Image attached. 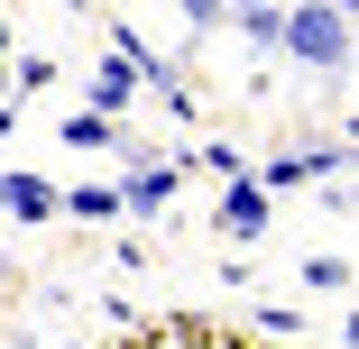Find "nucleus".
Returning a JSON list of instances; mask_svg holds the SVG:
<instances>
[{
  "mask_svg": "<svg viewBox=\"0 0 359 349\" xmlns=\"http://www.w3.org/2000/svg\"><path fill=\"white\" fill-rule=\"evenodd\" d=\"M276 46L295 64H313V74H341V64H350V10H341V0H304V10H285Z\"/></svg>",
  "mask_w": 359,
  "mask_h": 349,
  "instance_id": "nucleus-1",
  "label": "nucleus"
},
{
  "mask_svg": "<svg viewBox=\"0 0 359 349\" xmlns=\"http://www.w3.org/2000/svg\"><path fill=\"white\" fill-rule=\"evenodd\" d=\"M120 349H258V340H240V331H212V322H184V313H166V322H138Z\"/></svg>",
  "mask_w": 359,
  "mask_h": 349,
  "instance_id": "nucleus-2",
  "label": "nucleus"
},
{
  "mask_svg": "<svg viewBox=\"0 0 359 349\" xmlns=\"http://www.w3.org/2000/svg\"><path fill=\"white\" fill-rule=\"evenodd\" d=\"M267 202H276V193L240 175V184L222 193V230H231V239H258V230H267Z\"/></svg>",
  "mask_w": 359,
  "mask_h": 349,
  "instance_id": "nucleus-3",
  "label": "nucleus"
},
{
  "mask_svg": "<svg viewBox=\"0 0 359 349\" xmlns=\"http://www.w3.org/2000/svg\"><path fill=\"white\" fill-rule=\"evenodd\" d=\"M166 193H175V175H166V166H138V175H129V193H120V212H129V221H148V212H166Z\"/></svg>",
  "mask_w": 359,
  "mask_h": 349,
  "instance_id": "nucleus-4",
  "label": "nucleus"
},
{
  "mask_svg": "<svg viewBox=\"0 0 359 349\" xmlns=\"http://www.w3.org/2000/svg\"><path fill=\"white\" fill-rule=\"evenodd\" d=\"M0 202H10L19 221H46V212H55V193H46L37 175H0Z\"/></svg>",
  "mask_w": 359,
  "mask_h": 349,
  "instance_id": "nucleus-5",
  "label": "nucleus"
},
{
  "mask_svg": "<svg viewBox=\"0 0 359 349\" xmlns=\"http://www.w3.org/2000/svg\"><path fill=\"white\" fill-rule=\"evenodd\" d=\"M129 92H138V74H129V55H111L102 74H93V111H120Z\"/></svg>",
  "mask_w": 359,
  "mask_h": 349,
  "instance_id": "nucleus-6",
  "label": "nucleus"
},
{
  "mask_svg": "<svg viewBox=\"0 0 359 349\" xmlns=\"http://www.w3.org/2000/svg\"><path fill=\"white\" fill-rule=\"evenodd\" d=\"M240 37L249 46H276L285 37V10H276V0H267V10H240Z\"/></svg>",
  "mask_w": 359,
  "mask_h": 349,
  "instance_id": "nucleus-7",
  "label": "nucleus"
},
{
  "mask_svg": "<svg viewBox=\"0 0 359 349\" xmlns=\"http://www.w3.org/2000/svg\"><path fill=\"white\" fill-rule=\"evenodd\" d=\"M65 148H111V111H83V120H65Z\"/></svg>",
  "mask_w": 359,
  "mask_h": 349,
  "instance_id": "nucleus-8",
  "label": "nucleus"
},
{
  "mask_svg": "<svg viewBox=\"0 0 359 349\" xmlns=\"http://www.w3.org/2000/svg\"><path fill=\"white\" fill-rule=\"evenodd\" d=\"M175 10H184L194 28H212V19H231V0H175Z\"/></svg>",
  "mask_w": 359,
  "mask_h": 349,
  "instance_id": "nucleus-9",
  "label": "nucleus"
},
{
  "mask_svg": "<svg viewBox=\"0 0 359 349\" xmlns=\"http://www.w3.org/2000/svg\"><path fill=\"white\" fill-rule=\"evenodd\" d=\"M231 10H267V0H231Z\"/></svg>",
  "mask_w": 359,
  "mask_h": 349,
  "instance_id": "nucleus-10",
  "label": "nucleus"
},
{
  "mask_svg": "<svg viewBox=\"0 0 359 349\" xmlns=\"http://www.w3.org/2000/svg\"><path fill=\"white\" fill-rule=\"evenodd\" d=\"M0 37H10V28H0Z\"/></svg>",
  "mask_w": 359,
  "mask_h": 349,
  "instance_id": "nucleus-11",
  "label": "nucleus"
}]
</instances>
